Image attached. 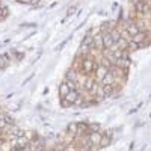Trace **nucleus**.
I'll use <instances>...</instances> for the list:
<instances>
[{
	"mask_svg": "<svg viewBox=\"0 0 151 151\" xmlns=\"http://www.w3.org/2000/svg\"><path fill=\"white\" fill-rule=\"evenodd\" d=\"M98 65V62L89 55L86 58H82V68H80V73L82 74H86V76H92L95 68Z\"/></svg>",
	"mask_w": 151,
	"mask_h": 151,
	"instance_id": "nucleus-1",
	"label": "nucleus"
},
{
	"mask_svg": "<svg viewBox=\"0 0 151 151\" xmlns=\"http://www.w3.org/2000/svg\"><path fill=\"white\" fill-rule=\"evenodd\" d=\"M113 141V132H110L109 129L106 132H103V136H101V141L98 144V148H107Z\"/></svg>",
	"mask_w": 151,
	"mask_h": 151,
	"instance_id": "nucleus-2",
	"label": "nucleus"
},
{
	"mask_svg": "<svg viewBox=\"0 0 151 151\" xmlns=\"http://www.w3.org/2000/svg\"><path fill=\"white\" fill-rule=\"evenodd\" d=\"M109 71L115 76L116 79H125V77H127V74H129V70H127V68H119V67H116V65H112V67L109 68Z\"/></svg>",
	"mask_w": 151,
	"mask_h": 151,
	"instance_id": "nucleus-3",
	"label": "nucleus"
},
{
	"mask_svg": "<svg viewBox=\"0 0 151 151\" xmlns=\"http://www.w3.org/2000/svg\"><path fill=\"white\" fill-rule=\"evenodd\" d=\"M109 73V68H106V67H103V65H97V68H95V71H94V77H95V80L100 83V82H101L103 79H104V76Z\"/></svg>",
	"mask_w": 151,
	"mask_h": 151,
	"instance_id": "nucleus-4",
	"label": "nucleus"
},
{
	"mask_svg": "<svg viewBox=\"0 0 151 151\" xmlns=\"http://www.w3.org/2000/svg\"><path fill=\"white\" fill-rule=\"evenodd\" d=\"M94 50L101 53L104 50V42H103V33L98 32L97 35H94Z\"/></svg>",
	"mask_w": 151,
	"mask_h": 151,
	"instance_id": "nucleus-5",
	"label": "nucleus"
},
{
	"mask_svg": "<svg viewBox=\"0 0 151 151\" xmlns=\"http://www.w3.org/2000/svg\"><path fill=\"white\" fill-rule=\"evenodd\" d=\"M101 136H103V133H101V132H89V133H88L89 142H91L94 147H98L100 141H101Z\"/></svg>",
	"mask_w": 151,
	"mask_h": 151,
	"instance_id": "nucleus-6",
	"label": "nucleus"
},
{
	"mask_svg": "<svg viewBox=\"0 0 151 151\" xmlns=\"http://www.w3.org/2000/svg\"><path fill=\"white\" fill-rule=\"evenodd\" d=\"M103 42H104V48H112V47H113V44H115V40L112 38L110 32L103 33Z\"/></svg>",
	"mask_w": 151,
	"mask_h": 151,
	"instance_id": "nucleus-7",
	"label": "nucleus"
},
{
	"mask_svg": "<svg viewBox=\"0 0 151 151\" xmlns=\"http://www.w3.org/2000/svg\"><path fill=\"white\" fill-rule=\"evenodd\" d=\"M79 97H80V94H79V91H70L68 92V95L67 97H64V98H67L68 100V103L71 104V106H74L76 104V101H77V100H79Z\"/></svg>",
	"mask_w": 151,
	"mask_h": 151,
	"instance_id": "nucleus-8",
	"label": "nucleus"
},
{
	"mask_svg": "<svg viewBox=\"0 0 151 151\" xmlns=\"http://www.w3.org/2000/svg\"><path fill=\"white\" fill-rule=\"evenodd\" d=\"M70 91H71V89H70V86L67 85V82H65V80L60 82V85H59V97H60V98L67 97Z\"/></svg>",
	"mask_w": 151,
	"mask_h": 151,
	"instance_id": "nucleus-9",
	"label": "nucleus"
},
{
	"mask_svg": "<svg viewBox=\"0 0 151 151\" xmlns=\"http://www.w3.org/2000/svg\"><path fill=\"white\" fill-rule=\"evenodd\" d=\"M113 83H115V76H113L110 71L104 76V79L100 82V85H101V86H107V85H113Z\"/></svg>",
	"mask_w": 151,
	"mask_h": 151,
	"instance_id": "nucleus-10",
	"label": "nucleus"
},
{
	"mask_svg": "<svg viewBox=\"0 0 151 151\" xmlns=\"http://www.w3.org/2000/svg\"><path fill=\"white\" fill-rule=\"evenodd\" d=\"M77 76H79L77 71H76L74 68H70L65 73V76H64V80H74V82H77Z\"/></svg>",
	"mask_w": 151,
	"mask_h": 151,
	"instance_id": "nucleus-11",
	"label": "nucleus"
},
{
	"mask_svg": "<svg viewBox=\"0 0 151 151\" xmlns=\"http://www.w3.org/2000/svg\"><path fill=\"white\" fill-rule=\"evenodd\" d=\"M27 145H30V142H29V139L26 136H18L15 139V147H18V148H24Z\"/></svg>",
	"mask_w": 151,
	"mask_h": 151,
	"instance_id": "nucleus-12",
	"label": "nucleus"
},
{
	"mask_svg": "<svg viewBox=\"0 0 151 151\" xmlns=\"http://www.w3.org/2000/svg\"><path fill=\"white\" fill-rule=\"evenodd\" d=\"M80 44H85V45H88L91 50H94V36L92 35H89V33H86L85 36H83V40H82V42Z\"/></svg>",
	"mask_w": 151,
	"mask_h": 151,
	"instance_id": "nucleus-13",
	"label": "nucleus"
},
{
	"mask_svg": "<svg viewBox=\"0 0 151 151\" xmlns=\"http://www.w3.org/2000/svg\"><path fill=\"white\" fill-rule=\"evenodd\" d=\"M88 130L89 132H101L103 133V127L100 122H89L88 124Z\"/></svg>",
	"mask_w": 151,
	"mask_h": 151,
	"instance_id": "nucleus-14",
	"label": "nucleus"
},
{
	"mask_svg": "<svg viewBox=\"0 0 151 151\" xmlns=\"http://www.w3.org/2000/svg\"><path fill=\"white\" fill-rule=\"evenodd\" d=\"M65 133H70V134L76 136V133H77V122H68Z\"/></svg>",
	"mask_w": 151,
	"mask_h": 151,
	"instance_id": "nucleus-15",
	"label": "nucleus"
},
{
	"mask_svg": "<svg viewBox=\"0 0 151 151\" xmlns=\"http://www.w3.org/2000/svg\"><path fill=\"white\" fill-rule=\"evenodd\" d=\"M103 92H104V97L109 98L113 92H115V86L113 85H107V86H103Z\"/></svg>",
	"mask_w": 151,
	"mask_h": 151,
	"instance_id": "nucleus-16",
	"label": "nucleus"
},
{
	"mask_svg": "<svg viewBox=\"0 0 151 151\" xmlns=\"http://www.w3.org/2000/svg\"><path fill=\"white\" fill-rule=\"evenodd\" d=\"M76 11H77V5L70 6V8H68V11H67V17H71L73 14H76Z\"/></svg>",
	"mask_w": 151,
	"mask_h": 151,
	"instance_id": "nucleus-17",
	"label": "nucleus"
},
{
	"mask_svg": "<svg viewBox=\"0 0 151 151\" xmlns=\"http://www.w3.org/2000/svg\"><path fill=\"white\" fill-rule=\"evenodd\" d=\"M5 121H6V124H15V121H14V118H12L8 112H5Z\"/></svg>",
	"mask_w": 151,
	"mask_h": 151,
	"instance_id": "nucleus-18",
	"label": "nucleus"
},
{
	"mask_svg": "<svg viewBox=\"0 0 151 151\" xmlns=\"http://www.w3.org/2000/svg\"><path fill=\"white\" fill-rule=\"evenodd\" d=\"M60 106H62V107H65V109H67V107H71V104L68 103V100H67V98H60Z\"/></svg>",
	"mask_w": 151,
	"mask_h": 151,
	"instance_id": "nucleus-19",
	"label": "nucleus"
},
{
	"mask_svg": "<svg viewBox=\"0 0 151 151\" xmlns=\"http://www.w3.org/2000/svg\"><path fill=\"white\" fill-rule=\"evenodd\" d=\"M67 42H68V40H64V41H62V42H60V44L58 45V48H56L58 52H60V50H62V48H64V47L67 45Z\"/></svg>",
	"mask_w": 151,
	"mask_h": 151,
	"instance_id": "nucleus-20",
	"label": "nucleus"
},
{
	"mask_svg": "<svg viewBox=\"0 0 151 151\" xmlns=\"http://www.w3.org/2000/svg\"><path fill=\"white\" fill-rule=\"evenodd\" d=\"M35 26H36L35 23H23V24H21V27H27V29H29V27H35Z\"/></svg>",
	"mask_w": 151,
	"mask_h": 151,
	"instance_id": "nucleus-21",
	"label": "nucleus"
},
{
	"mask_svg": "<svg viewBox=\"0 0 151 151\" xmlns=\"http://www.w3.org/2000/svg\"><path fill=\"white\" fill-rule=\"evenodd\" d=\"M9 151H23V150H21V148H18V147H12Z\"/></svg>",
	"mask_w": 151,
	"mask_h": 151,
	"instance_id": "nucleus-22",
	"label": "nucleus"
},
{
	"mask_svg": "<svg viewBox=\"0 0 151 151\" xmlns=\"http://www.w3.org/2000/svg\"><path fill=\"white\" fill-rule=\"evenodd\" d=\"M41 0H30V5H36V3H40Z\"/></svg>",
	"mask_w": 151,
	"mask_h": 151,
	"instance_id": "nucleus-23",
	"label": "nucleus"
},
{
	"mask_svg": "<svg viewBox=\"0 0 151 151\" xmlns=\"http://www.w3.org/2000/svg\"><path fill=\"white\" fill-rule=\"evenodd\" d=\"M47 151H58L56 148H52V150H47Z\"/></svg>",
	"mask_w": 151,
	"mask_h": 151,
	"instance_id": "nucleus-24",
	"label": "nucleus"
},
{
	"mask_svg": "<svg viewBox=\"0 0 151 151\" xmlns=\"http://www.w3.org/2000/svg\"><path fill=\"white\" fill-rule=\"evenodd\" d=\"M0 6H2V0H0Z\"/></svg>",
	"mask_w": 151,
	"mask_h": 151,
	"instance_id": "nucleus-25",
	"label": "nucleus"
},
{
	"mask_svg": "<svg viewBox=\"0 0 151 151\" xmlns=\"http://www.w3.org/2000/svg\"><path fill=\"white\" fill-rule=\"evenodd\" d=\"M0 9H2V6H0Z\"/></svg>",
	"mask_w": 151,
	"mask_h": 151,
	"instance_id": "nucleus-26",
	"label": "nucleus"
}]
</instances>
